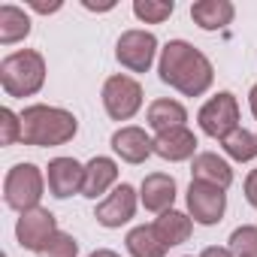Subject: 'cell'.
<instances>
[{"instance_id": "cell-6", "label": "cell", "mask_w": 257, "mask_h": 257, "mask_svg": "<svg viewBox=\"0 0 257 257\" xmlns=\"http://www.w3.org/2000/svg\"><path fill=\"white\" fill-rule=\"evenodd\" d=\"M158 52H161L158 37L152 31H140V28L124 31L115 43V61L131 73H149Z\"/></svg>"}, {"instance_id": "cell-30", "label": "cell", "mask_w": 257, "mask_h": 257, "mask_svg": "<svg viewBox=\"0 0 257 257\" xmlns=\"http://www.w3.org/2000/svg\"><path fill=\"white\" fill-rule=\"evenodd\" d=\"M82 7L91 10V13H109V10H115V4H91V0H82Z\"/></svg>"}, {"instance_id": "cell-20", "label": "cell", "mask_w": 257, "mask_h": 257, "mask_svg": "<svg viewBox=\"0 0 257 257\" xmlns=\"http://www.w3.org/2000/svg\"><path fill=\"white\" fill-rule=\"evenodd\" d=\"M31 34V16L16 7V4H4L0 7V46H16Z\"/></svg>"}, {"instance_id": "cell-29", "label": "cell", "mask_w": 257, "mask_h": 257, "mask_svg": "<svg viewBox=\"0 0 257 257\" xmlns=\"http://www.w3.org/2000/svg\"><path fill=\"white\" fill-rule=\"evenodd\" d=\"M200 257H236L230 248H221V245H206L203 251H200Z\"/></svg>"}, {"instance_id": "cell-28", "label": "cell", "mask_w": 257, "mask_h": 257, "mask_svg": "<svg viewBox=\"0 0 257 257\" xmlns=\"http://www.w3.org/2000/svg\"><path fill=\"white\" fill-rule=\"evenodd\" d=\"M28 7H31L34 13H43V16H49V13H58L64 4H61V0H52V4H46V0H28Z\"/></svg>"}, {"instance_id": "cell-5", "label": "cell", "mask_w": 257, "mask_h": 257, "mask_svg": "<svg viewBox=\"0 0 257 257\" xmlns=\"http://www.w3.org/2000/svg\"><path fill=\"white\" fill-rule=\"evenodd\" d=\"M100 100H103V109L112 121H131L140 109H143V85L127 76V73H115L103 82V91H100Z\"/></svg>"}, {"instance_id": "cell-14", "label": "cell", "mask_w": 257, "mask_h": 257, "mask_svg": "<svg viewBox=\"0 0 257 257\" xmlns=\"http://www.w3.org/2000/svg\"><path fill=\"white\" fill-rule=\"evenodd\" d=\"M118 188V164L106 155H97L85 164V185H82V197L88 200H103L106 194H112Z\"/></svg>"}, {"instance_id": "cell-16", "label": "cell", "mask_w": 257, "mask_h": 257, "mask_svg": "<svg viewBox=\"0 0 257 257\" xmlns=\"http://www.w3.org/2000/svg\"><path fill=\"white\" fill-rule=\"evenodd\" d=\"M191 179L227 191V188L233 185V167H230L224 158H218L215 152H200V155L194 158V164H191Z\"/></svg>"}, {"instance_id": "cell-11", "label": "cell", "mask_w": 257, "mask_h": 257, "mask_svg": "<svg viewBox=\"0 0 257 257\" xmlns=\"http://www.w3.org/2000/svg\"><path fill=\"white\" fill-rule=\"evenodd\" d=\"M46 185L55 200H67L73 194H82L85 185V164L76 158H55L46 167Z\"/></svg>"}, {"instance_id": "cell-13", "label": "cell", "mask_w": 257, "mask_h": 257, "mask_svg": "<svg viewBox=\"0 0 257 257\" xmlns=\"http://www.w3.org/2000/svg\"><path fill=\"white\" fill-rule=\"evenodd\" d=\"M197 137L191 127H173V131L155 134V155L170 161V164H182V161H194L197 158Z\"/></svg>"}, {"instance_id": "cell-31", "label": "cell", "mask_w": 257, "mask_h": 257, "mask_svg": "<svg viewBox=\"0 0 257 257\" xmlns=\"http://www.w3.org/2000/svg\"><path fill=\"white\" fill-rule=\"evenodd\" d=\"M248 109H251V115L257 118V85H251V91H248Z\"/></svg>"}, {"instance_id": "cell-24", "label": "cell", "mask_w": 257, "mask_h": 257, "mask_svg": "<svg viewBox=\"0 0 257 257\" xmlns=\"http://www.w3.org/2000/svg\"><path fill=\"white\" fill-rule=\"evenodd\" d=\"M230 251L236 257H257V224H242L230 233Z\"/></svg>"}, {"instance_id": "cell-17", "label": "cell", "mask_w": 257, "mask_h": 257, "mask_svg": "<svg viewBox=\"0 0 257 257\" xmlns=\"http://www.w3.org/2000/svg\"><path fill=\"white\" fill-rule=\"evenodd\" d=\"M146 124L155 134L173 131V127H188V109L179 100H170V97L152 100L149 109H146Z\"/></svg>"}, {"instance_id": "cell-21", "label": "cell", "mask_w": 257, "mask_h": 257, "mask_svg": "<svg viewBox=\"0 0 257 257\" xmlns=\"http://www.w3.org/2000/svg\"><path fill=\"white\" fill-rule=\"evenodd\" d=\"M124 245H127V254H131V257H167V245L158 239L152 224L134 227L131 233L124 236Z\"/></svg>"}, {"instance_id": "cell-19", "label": "cell", "mask_w": 257, "mask_h": 257, "mask_svg": "<svg viewBox=\"0 0 257 257\" xmlns=\"http://www.w3.org/2000/svg\"><path fill=\"white\" fill-rule=\"evenodd\" d=\"M191 19L200 31H221L236 19V7L230 0H197L191 4Z\"/></svg>"}, {"instance_id": "cell-32", "label": "cell", "mask_w": 257, "mask_h": 257, "mask_svg": "<svg viewBox=\"0 0 257 257\" xmlns=\"http://www.w3.org/2000/svg\"><path fill=\"white\" fill-rule=\"evenodd\" d=\"M88 257H121L118 251H112V248H97V251H91Z\"/></svg>"}, {"instance_id": "cell-3", "label": "cell", "mask_w": 257, "mask_h": 257, "mask_svg": "<svg viewBox=\"0 0 257 257\" xmlns=\"http://www.w3.org/2000/svg\"><path fill=\"white\" fill-rule=\"evenodd\" d=\"M46 85V58L37 49H19L0 61V88L7 97H34Z\"/></svg>"}, {"instance_id": "cell-4", "label": "cell", "mask_w": 257, "mask_h": 257, "mask_svg": "<svg viewBox=\"0 0 257 257\" xmlns=\"http://www.w3.org/2000/svg\"><path fill=\"white\" fill-rule=\"evenodd\" d=\"M46 188H49L46 173L37 164H16L4 179V200H7L10 209H16L22 215V212L40 209V200H43Z\"/></svg>"}, {"instance_id": "cell-15", "label": "cell", "mask_w": 257, "mask_h": 257, "mask_svg": "<svg viewBox=\"0 0 257 257\" xmlns=\"http://www.w3.org/2000/svg\"><path fill=\"white\" fill-rule=\"evenodd\" d=\"M176 194H179L176 179L167 176V173H149L143 179V185H140V203L155 215L170 212L173 203H176Z\"/></svg>"}, {"instance_id": "cell-7", "label": "cell", "mask_w": 257, "mask_h": 257, "mask_svg": "<svg viewBox=\"0 0 257 257\" xmlns=\"http://www.w3.org/2000/svg\"><path fill=\"white\" fill-rule=\"evenodd\" d=\"M197 124H200V131L212 140H224L230 137L236 127H239V103L230 91H218L215 97H209L200 112H197Z\"/></svg>"}, {"instance_id": "cell-18", "label": "cell", "mask_w": 257, "mask_h": 257, "mask_svg": "<svg viewBox=\"0 0 257 257\" xmlns=\"http://www.w3.org/2000/svg\"><path fill=\"white\" fill-rule=\"evenodd\" d=\"M152 227H155L158 239H161V242L167 245V251H170V248H176V245H182V242L191 239V233H194V218H191L188 212L170 209V212L158 215Z\"/></svg>"}, {"instance_id": "cell-12", "label": "cell", "mask_w": 257, "mask_h": 257, "mask_svg": "<svg viewBox=\"0 0 257 257\" xmlns=\"http://www.w3.org/2000/svg\"><path fill=\"white\" fill-rule=\"evenodd\" d=\"M109 146H112V152L124 161V164H146L152 155H155V140L143 131V127H137V124H124V127H118V131L112 134V140H109Z\"/></svg>"}, {"instance_id": "cell-8", "label": "cell", "mask_w": 257, "mask_h": 257, "mask_svg": "<svg viewBox=\"0 0 257 257\" xmlns=\"http://www.w3.org/2000/svg\"><path fill=\"white\" fill-rule=\"evenodd\" d=\"M185 203H188V215L194 218V224L215 227L224 218V212H227V191L191 179L188 194H185Z\"/></svg>"}, {"instance_id": "cell-26", "label": "cell", "mask_w": 257, "mask_h": 257, "mask_svg": "<svg viewBox=\"0 0 257 257\" xmlns=\"http://www.w3.org/2000/svg\"><path fill=\"white\" fill-rule=\"evenodd\" d=\"M37 257H79V242H76V236L73 233H64V230H58L55 233V239L37 254Z\"/></svg>"}, {"instance_id": "cell-9", "label": "cell", "mask_w": 257, "mask_h": 257, "mask_svg": "<svg viewBox=\"0 0 257 257\" xmlns=\"http://www.w3.org/2000/svg\"><path fill=\"white\" fill-rule=\"evenodd\" d=\"M58 233V218L49 212V209H31V212H22L19 221H16V242L25 248V251H34L40 254Z\"/></svg>"}, {"instance_id": "cell-25", "label": "cell", "mask_w": 257, "mask_h": 257, "mask_svg": "<svg viewBox=\"0 0 257 257\" xmlns=\"http://www.w3.org/2000/svg\"><path fill=\"white\" fill-rule=\"evenodd\" d=\"M0 143L4 146L22 143V112H13L10 106L0 109Z\"/></svg>"}, {"instance_id": "cell-22", "label": "cell", "mask_w": 257, "mask_h": 257, "mask_svg": "<svg viewBox=\"0 0 257 257\" xmlns=\"http://www.w3.org/2000/svg\"><path fill=\"white\" fill-rule=\"evenodd\" d=\"M221 149L227 152V158H233L239 164H248V161L257 158V137L251 131H245V127H236L230 137L221 140Z\"/></svg>"}, {"instance_id": "cell-2", "label": "cell", "mask_w": 257, "mask_h": 257, "mask_svg": "<svg viewBox=\"0 0 257 257\" xmlns=\"http://www.w3.org/2000/svg\"><path fill=\"white\" fill-rule=\"evenodd\" d=\"M76 134H79V118L70 109L34 103V106H25L22 112V143L25 146L55 149V146H67Z\"/></svg>"}, {"instance_id": "cell-23", "label": "cell", "mask_w": 257, "mask_h": 257, "mask_svg": "<svg viewBox=\"0 0 257 257\" xmlns=\"http://www.w3.org/2000/svg\"><path fill=\"white\" fill-rule=\"evenodd\" d=\"M173 13H176L173 0H137L134 4V16L146 25H164Z\"/></svg>"}, {"instance_id": "cell-1", "label": "cell", "mask_w": 257, "mask_h": 257, "mask_svg": "<svg viewBox=\"0 0 257 257\" xmlns=\"http://www.w3.org/2000/svg\"><path fill=\"white\" fill-rule=\"evenodd\" d=\"M158 76L182 97H203L215 82L212 61L188 40H170L158 58Z\"/></svg>"}, {"instance_id": "cell-27", "label": "cell", "mask_w": 257, "mask_h": 257, "mask_svg": "<svg viewBox=\"0 0 257 257\" xmlns=\"http://www.w3.org/2000/svg\"><path fill=\"white\" fill-rule=\"evenodd\" d=\"M242 191H245V200L257 209V170H251V173H248V179H245Z\"/></svg>"}, {"instance_id": "cell-10", "label": "cell", "mask_w": 257, "mask_h": 257, "mask_svg": "<svg viewBox=\"0 0 257 257\" xmlns=\"http://www.w3.org/2000/svg\"><path fill=\"white\" fill-rule=\"evenodd\" d=\"M137 206H140V194H137V188H134V185H127V182H121L112 194H106V197L97 203L94 218H97L100 227H106V230H118V227H124L127 221L137 215Z\"/></svg>"}]
</instances>
